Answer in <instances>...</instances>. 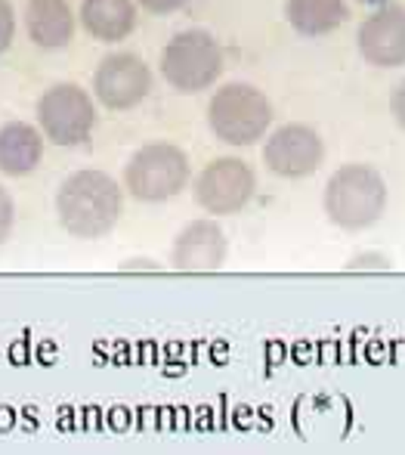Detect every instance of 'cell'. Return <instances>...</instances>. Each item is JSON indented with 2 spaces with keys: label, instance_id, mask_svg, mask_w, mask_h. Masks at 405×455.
I'll list each match as a JSON object with an SVG mask.
<instances>
[{
  "label": "cell",
  "instance_id": "17",
  "mask_svg": "<svg viewBox=\"0 0 405 455\" xmlns=\"http://www.w3.org/2000/svg\"><path fill=\"white\" fill-rule=\"evenodd\" d=\"M16 41V6L10 0H0V56Z\"/></svg>",
  "mask_w": 405,
  "mask_h": 455
},
{
  "label": "cell",
  "instance_id": "5",
  "mask_svg": "<svg viewBox=\"0 0 405 455\" xmlns=\"http://www.w3.org/2000/svg\"><path fill=\"white\" fill-rule=\"evenodd\" d=\"M158 72L171 91L195 96L214 91L226 72V53L208 28H183L171 35L158 56Z\"/></svg>",
  "mask_w": 405,
  "mask_h": 455
},
{
  "label": "cell",
  "instance_id": "16",
  "mask_svg": "<svg viewBox=\"0 0 405 455\" xmlns=\"http://www.w3.org/2000/svg\"><path fill=\"white\" fill-rule=\"evenodd\" d=\"M344 270L346 273H390L393 270V260H390V254L375 251V248H365V251L350 254Z\"/></svg>",
  "mask_w": 405,
  "mask_h": 455
},
{
  "label": "cell",
  "instance_id": "11",
  "mask_svg": "<svg viewBox=\"0 0 405 455\" xmlns=\"http://www.w3.org/2000/svg\"><path fill=\"white\" fill-rule=\"evenodd\" d=\"M229 254L226 229L217 217H195L183 223L171 242V267L177 273H217Z\"/></svg>",
  "mask_w": 405,
  "mask_h": 455
},
{
  "label": "cell",
  "instance_id": "14",
  "mask_svg": "<svg viewBox=\"0 0 405 455\" xmlns=\"http://www.w3.org/2000/svg\"><path fill=\"white\" fill-rule=\"evenodd\" d=\"M41 127L31 121H6L0 124V174L4 177H28L44 162Z\"/></svg>",
  "mask_w": 405,
  "mask_h": 455
},
{
  "label": "cell",
  "instance_id": "4",
  "mask_svg": "<svg viewBox=\"0 0 405 455\" xmlns=\"http://www.w3.org/2000/svg\"><path fill=\"white\" fill-rule=\"evenodd\" d=\"M192 183V162L183 146L171 140H149L127 158L121 171L124 196L139 204H164L183 196Z\"/></svg>",
  "mask_w": 405,
  "mask_h": 455
},
{
  "label": "cell",
  "instance_id": "21",
  "mask_svg": "<svg viewBox=\"0 0 405 455\" xmlns=\"http://www.w3.org/2000/svg\"><path fill=\"white\" fill-rule=\"evenodd\" d=\"M121 273H162L164 267L152 258H127L124 264L118 267Z\"/></svg>",
  "mask_w": 405,
  "mask_h": 455
},
{
  "label": "cell",
  "instance_id": "6",
  "mask_svg": "<svg viewBox=\"0 0 405 455\" xmlns=\"http://www.w3.org/2000/svg\"><path fill=\"white\" fill-rule=\"evenodd\" d=\"M37 127L44 140L60 149H78L87 146L96 131V100L87 87L75 81H56L37 96Z\"/></svg>",
  "mask_w": 405,
  "mask_h": 455
},
{
  "label": "cell",
  "instance_id": "19",
  "mask_svg": "<svg viewBox=\"0 0 405 455\" xmlns=\"http://www.w3.org/2000/svg\"><path fill=\"white\" fill-rule=\"evenodd\" d=\"M189 0H137V6L149 16H171V12L183 10Z\"/></svg>",
  "mask_w": 405,
  "mask_h": 455
},
{
  "label": "cell",
  "instance_id": "12",
  "mask_svg": "<svg viewBox=\"0 0 405 455\" xmlns=\"http://www.w3.org/2000/svg\"><path fill=\"white\" fill-rule=\"evenodd\" d=\"M22 19L28 41L41 50H66L78 28V12L68 0H28Z\"/></svg>",
  "mask_w": 405,
  "mask_h": 455
},
{
  "label": "cell",
  "instance_id": "13",
  "mask_svg": "<svg viewBox=\"0 0 405 455\" xmlns=\"http://www.w3.org/2000/svg\"><path fill=\"white\" fill-rule=\"evenodd\" d=\"M78 22L93 41L112 47L137 31L139 6L137 0H81Z\"/></svg>",
  "mask_w": 405,
  "mask_h": 455
},
{
  "label": "cell",
  "instance_id": "8",
  "mask_svg": "<svg viewBox=\"0 0 405 455\" xmlns=\"http://www.w3.org/2000/svg\"><path fill=\"white\" fill-rule=\"evenodd\" d=\"M325 140L313 124L285 121L263 137V168L279 180H306L325 164Z\"/></svg>",
  "mask_w": 405,
  "mask_h": 455
},
{
  "label": "cell",
  "instance_id": "20",
  "mask_svg": "<svg viewBox=\"0 0 405 455\" xmlns=\"http://www.w3.org/2000/svg\"><path fill=\"white\" fill-rule=\"evenodd\" d=\"M390 115H393L396 127L405 131V78L396 81L393 91H390Z\"/></svg>",
  "mask_w": 405,
  "mask_h": 455
},
{
  "label": "cell",
  "instance_id": "18",
  "mask_svg": "<svg viewBox=\"0 0 405 455\" xmlns=\"http://www.w3.org/2000/svg\"><path fill=\"white\" fill-rule=\"evenodd\" d=\"M16 227V202H12L10 189L0 183V245H6V239L12 235Z\"/></svg>",
  "mask_w": 405,
  "mask_h": 455
},
{
  "label": "cell",
  "instance_id": "10",
  "mask_svg": "<svg viewBox=\"0 0 405 455\" xmlns=\"http://www.w3.org/2000/svg\"><path fill=\"white\" fill-rule=\"evenodd\" d=\"M356 50L371 68H402L405 66V6L381 4L371 6L369 16L359 22Z\"/></svg>",
  "mask_w": 405,
  "mask_h": 455
},
{
  "label": "cell",
  "instance_id": "7",
  "mask_svg": "<svg viewBox=\"0 0 405 455\" xmlns=\"http://www.w3.org/2000/svg\"><path fill=\"white\" fill-rule=\"evenodd\" d=\"M192 202L210 217H235L254 202L257 171L239 156H217L192 174Z\"/></svg>",
  "mask_w": 405,
  "mask_h": 455
},
{
  "label": "cell",
  "instance_id": "9",
  "mask_svg": "<svg viewBox=\"0 0 405 455\" xmlns=\"http://www.w3.org/2000/svg\"><path fill=\"white\" fill-rule=\"evenodd\" d=\"M152 87H155V75H152L149 62L133 50L106 53L93 68V81H90L93 100L108 112H131V108L143 106Z\"/></svg>",
  "mask_w": 405,
  "mask_h": 455
},
{
  "label": "cell",
  "instance_id": "2",
  "mask_svg": "<svg viewBox=\"0 0 405 455\" xmlns=\"http://www.w3.org/2000/svg\"><path fill=\"white\" fill-rule=\"evenodd\" d=\"M390 189L375 164L346 162L325 180L322 211L328 223L344 233H365L387 214Z\"/></svg>",
  "mask_w": 405,
  "mask_h": 455
},
{
  "label": "cell",
  "instance_id": "22",
  "mask_svg": "<svg viewBox=\"0 0 405 455\" xmlns=\"http://www.w3.org/2000/svg\"><path fill=\"white\" fill-rule=\"evenodd\" d=\"M356 4H362V6H381V4H390V0H356Z\"/></svg>",
  "mask_w": 405,
  "mask_h": 455
},
{
  "label": "cell",
  "instance_id": "3",
  "mask_svg": "<svg viewBox=\"0 0 405 455\" xmlns=\"http://www.w3.org/2000/svg\"><path fill=\"white\" fill-rule=\"evenodd\" d=\"M208 131L217 143L229 149H248L263 143L269 127L275 124V108L269 96L248 81H226L210 91L208 100Z\"/></svg>",
  "mask_w": 405,
  "mask_h": 455
},
{
  "label": "cell",
  "instance_id": "15",
  "mask_svg": "<svg viewBox=\"0 0 405 455\" xmlns=\"http://www.w3.org/2000/svg\"><path fill=\"white\" fill-rule=\"evenodd\" d=\"M285 19L300 37H328L350 19L346 0H285Z\"/></svg>",
  "mask_w": 405,
  "mask_h": 455
},
{
  "label": "cell",
  "instance_id": "1",
  "mask_svg": "<svg viewBox=\"0 0 405 455\" xmlns=\"http://www.w3.org/2000/svg\"><path fill=\"white\" fill-rule=\"evenodd\" d=\"M124 214V186L108 171H72L56 189V220L72 239H106Z\"/></svg>",
  "mask_w": 405,
  "mask_h": 455
}]
</instances>
